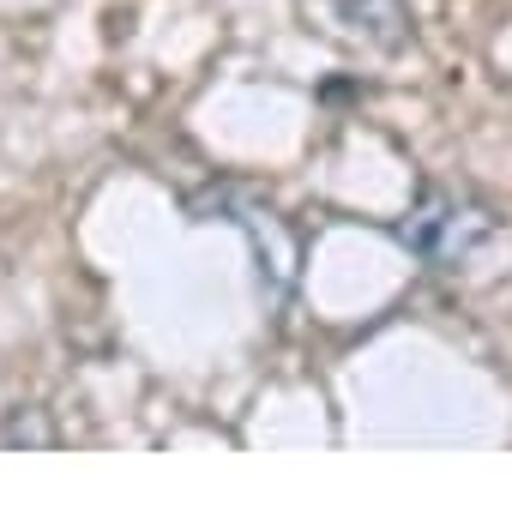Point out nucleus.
<instances>
[{"instance_id": "1", "label": "nucleus", "mask_w": 512, "mask_h": 512, "mask_svg": "<svg viewBox=\"0 0 512 512\" xmlns=\"http://www.w3.org/2000/svg\"><path fill=\"white\" fill-rule=\"evenodd\" d=\"M494 211L488 205H476V199H464V193H422L416 205H410V217L398 223V241L416 253V260H428V266H464L476 247H488L494 241Z\"/></svg>"}, {"instance_id": "2", "label": "nucleus", "mask_w": 512, "mask_h": 512, "mask_svg": "<svg viewBox=\"0 0 512 512\" xmlns=\"http://www.w3.org/2000/svg\"><path fill=\"white\" fill-rule=\"evenodd\" d=\"M338 7H344V19H350L356 31H368V37H374V19H386L398 37H404V25H410L404 0H338Z\"/></svg>"}]
</instances>
